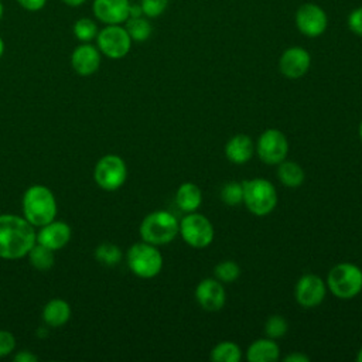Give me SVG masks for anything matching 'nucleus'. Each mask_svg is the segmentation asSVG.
Segmentation results:
<instances>
[{
	"instance_id": "f257e3e1",
	"label": "nucleus",
	"mask_w": 362,
	"mask_h": 362,
	"mask_svg": "<svg viewBox=\"0 0 362 362\" xmlns=\"http://www.w3.org/2000/svg\"><path fill=\"white\" fill-rule=\"evenodd\" d=\"M37 243L34 226L21 216L0 215V257L17 260L30 252Z\"/></svg>"
},
{
	"instance_id": "f03ea898",
	"label": "nucleus",
	"mask_w": 362,
	"mask_h": 362,
	"mask_svg": "<svg viewBox=\"0 0 362 362\" xmlns=\"http://www.w3.org/2000/svg\"><path fill=\"white\" fill-rule=\"evenodd\" d=\"M24 218L33 226H44L55 219L57 199L45 185H31L23 195L21 202Z\"/></svg>"
},
{
	"instance_id": "7ed1b4c3",
	"label": "nucleus",
	"mask_w": 362,
	"mask_h": 362,
	"mask_svg": "<svg viewBox=\"0 0 362 362\" xmlns=\"http://www.w3.org/2000/svg\"><path fill=\"white\" fill-rule=\"evenodd\" d=\"M141 240L160 246L167 245L180 233V222L168 211H153L144 216L139 228Z\"/></svg>"
},
{
	"instance_id": "20e7f679",
	"label": "nucleus",
	"mask_w": 362,
	"mask_h": 362,
	"mask_svg": "<svg viewBox=\"0 0 362 362\" xmlns=\"http://www.w3.org/2000/svg\"><path fill=\"white\" fill-rule=\"evenodd\" d=\"M243 185V204L256 216L269 215L277 205L276 187L266 178L256 177L245 180Z\"/></svg>"
},
{
	"instance_id": "39448f33",
	"label": "nucleus",
	"mask_w": 362,
	"mask_h": 362,
	"mask_svg": "<svg viewBox=\"0 0 362 362\" xmlns=\"http://www.w3.org/2000/svg\"><path fill=\"white\" fill-rule=\"evenodd\" d=\"M325 283L335 297L354 298L362 291V269L349 262L338 263L328 272Z\"/></svg>"
},
{
	"instance_id": "423d86ee",
	"label": "nucleus",
	"mask_w": 362,
	"mask_h": 362,
	"mask_svg": "<svg viewBox=\"0 0 362 362\" xmlns=\"http://www.w3.org/2000/svg\"><path fill=\"white\" fill-rule=\"evenodd\" d=\"M126 262L133 274L141 279H153L163 269V255L156 245L144 240L132 245L126 253Z\"/></svg>"
},
{
	"instance_id": "0eeeda50",
	"label": "nucleus",
	"mask_w": 362,
	"mask_h": 362,
	"mask_svg": "<svg viewBox=\"0 0 362 362\" xmlns=\"http://www.w3.org/2000/svg\"><path fill=\"white\" fill-rule=\"evenodd\" d=\"M180 233L182 240L195 249H204L214 240V225L202 214L188 212L180 222Z\"/></svg>"
},
{
	"instance_id": "6e6552de",
	"label": "nucleus",
	"mask_w": 362,
	"mask_h": 362,
	"mask_svg": "<svg viewBox=\"0 0 362 362\" xmlns=\"http://www.w3.org/2000/svg\"><path fill=\"white\" fill-rule=\"evenodd\" d=\"M93 177L96 184L105 191L119 189L127 178V167L120 156L106 154L95 165Z\"/></svg>"
},
{
	"instance_id": "1a4fd4ad",
	"label": "nucleus",
	"mask_w": 362,
	"mask_h": 362,
	"mask_svg": "<svg viewBox=\"0 0 362 362\" xmlns=\"http://www.w3.org/2000/svg\"><path fill=\"white\" fill-rule=\"evenodd\" d=\"M96 47L105 57L120 59L130 51L132 38L127 30L120 24H109L99 30L96 35Z\"/></svg>"
},
{
	"instance_id": "9d476101",
	"label": "nucleus",
	"mask_w": 362,
	"mask_h": 362,
	"mask_svg": "<svg viewBox=\"0 0 362 362\" xmlns=\"http://www.w3.org/2000/svg\"><path fill=\"white\" fill-rule=\"evenodd\" d=\"M255 146L259 158L269 165H277L286 160L288 154V140L286 134L277 129L264 130Z\"/></svg>"
},
{
	"instance_id": "9b49d317",
	"label": "nucleus",
	"mask_w": 362,
	"mask_h": 362,
	"mask_svg": "<svg viewBox=\"0 0 362 362\" xmlns=\"http://www.w3.org/2000/svg\"><path fill=\"white\" fill-rule=\"evenodd\" d=\"M327 293V283L314 273L303 274L294 287V297L296 301L303 308H314L320 305Z\"/></svg>"
},
{
	"instance_id": "f8f14e48",
	"label": "nucleus",
	"mask_w": 362,
	"mask_h": 362,
	"mask_svg": "<svg viewBox=\"0 0 362 362\" xmlns=\"http://www.w3.org/2000/svg\"><path fill=\"white\" fill-rule=\"evenodd\" d=\"M195 300L205 311H219L226 301L225 287L218 279H204L195 287Z\"/></svg>"
},
{
	"instance_id": "ddd939ff",
	"label": "nucleus",
	"mask_w": 362,
	"mask_h": 362,
	"mask_svg": "<svg viewBox=\"0 0 362 362\" xmlns=\"http://www.w3.org/2000/svg\"><path fill=\"white\" fill-rule=\"evenodd\" d=\"M100 51L90 42H81L71 54V65L74 71L81 76H89L95 74L100 66Z\"/></svg>"
},
{
	"instance_id": "4468645a",
	"label": "nucleus",
	"mask_w": 362,
	"mask_h": 362,
	"mask_svg": "<svg viewBox=\"0 0 362 362\" xmlns=\"http://www.w3.org/2000/svg\"><path fill=\"white\" fill-rule=\"evenodd\" d=\"M92 11L106 25L122 24L130 16V3L129 0H93Z\"/></svg>"
},
{
	"instance_id": "2eb2a0df",
	"label": "nucleus",
	"mask_w": 362,
	"mask_h": 362,
	"mask_svg": "<svg viewBox=\"0 0 362 362\" xmlns=\"http://www.w3.org/2000/svg\"><path fill=\"white\" fill-rule=\"evenodd\" d=\"M296 23L298 30L307 37H318L327 27V16L315 4H304L296 14Z\"/></svg>"
},
{
	"instance_id": "dca6fc26",
	"label": "nucleus",
	"mask_w": 362,
	"mask_h": 362,
	"mask_svg": "<svg viewBox=\"0 0 362 362\" xmlns=\"http://www.w3.org/2000/svg\"><path fill=\"white\" fill-rule=\"evenodd\" d=\"M311 64L310 54L300 47H291L286 49L280 58L279 66L286 78L297 79L307 74Z\"/></svg>"
},
{
	"instance_id": "f3484780",
	"label": "nucleus",
	"mask_w": 362,
	"mask_h": 362,
	"mask_svg": "<svg viewBox=\"0 0 362 362\" xmlns=\"http://www.w3.org/2000/svg\"><path fill=\"white\" fill-rule=\"evenodd\" d=\"M71 239V228L68 223L62 221H51L47 225L41 226L37 233V243L51 249L59 250L62 249Z\"/></svg>"
},
{
	"instance_id": "a211bd4d",
	"label": "nucleus",
	"mask_w": 362,
	"mask_h": 362,
	"mask_svg": "<svg viewBox=\"0 0 362 362\" xmlns=\"http://www.w3.org/2000/svg\"><path fill=\"white\" fill-rule=\"evenodd\" d=\"M256 151V146L250 136L245 133H238L230 137L225 146V156L233 164L247 163Z\"/></svg>"
},
{
	"instance_id": "6ab92c4d",
	"label": "nucleus",
	"mask_w": 362,
	"mask_h": 362,
	"mask_svg": "<svg viewBox=\"0 0 362 362\" xmlns=\"http://www.w3.org/2000/svg\"><path fill=\"white\" fill-rule=\"evenodd\" d=\"M280 356V346L272 338H260L252 342L246 351L249 362H274Z\"/></svg>"
},
{
	"instance_id": "aec40b11",
	"label": "nucleus",
	"mask_w": 362,
	"mask_h": 362,
	"mask_svg": "<svg viewBox=\"0 0 362 362\" xmlns=\"http://www.w3.org/2000/svg\"><path fill=\"white\" fill-rule=\"evenodd\" d=\"M71 318V307L62 298H52L42 310V320L48 327L58 328L68 322Z\"/></svg>"
},
{
	"instance_id": "412c9836",
	"label": "nucleus",
	"mask_w": 362,
	"mask_h": 362,
	"mask_svg": "<svg viewBox=\"0 0 362 362\" xmlns=\"http://www.w3.org/2000/svg\"><path fill=\"white\" fill-rule=\"evenodd\" d=\"M175 202L184 212H195L202 202L201 188L194 182H182L175 192Z\"/></svg>"
},
{
	"instance_id": "4be33fe9",
	"label": "nucleus",
	"mask_w": 362,
	"mask_h": 362,
	"mask_svg": "<svg viewBox=\"0 0 362 362\" xmlns=\"http://www.w3.org/2000/svg\"><path fill=\"white\" fill-rule=\"evenodd\" d=\"M277 178L279 181L288 188H297L304 182L305 173L300 164L290 160H283L277 164Z\"/></svg>"
},
{
	"instance_id": "5701e85b",
	"label": "nucleus",
	"mask_w": 362,
	"mask_h": 362,
	"mask_svg": "<svg viewBox=\"0 0 362 362\" xmlns=\"http://www.w3.org/2000/svg\"><path fill=\"white\" fill-rule=\"evenodd\" d=\"M28 256V260H30V264L40 270V272H47L49 270L52 266H54V262H55V257H54V250L40 245V243H35L30 252L27 253Z\"/></svg>"
},
{
	"instance_id": "b1692460",
	"label": "nucleus",
	"mask_w": 362,
	"mask_h": 362,
	"mask_svg": "<svg viewBox=\"0 0 362 362\" xmlns=\"http://www.w3.org/2000/svg\"><path fill=\"white\" fill-rule=\"evenodd\" d=\"M240 358L242 351L239 345L232 341H222L211 351V359L214 362H239Z\"/></svg>"
},
{
	"instance_id": "393cba45",
	"label": "nucleus",
	"mask_w": 362,
	"mask_h": 362,
	"mask_svg": "<svg viewBox=\"0 0 362 362\" xmlns=\"http://www.w3.org/2000/svg\"><path fill=\"white\" fill-rule=\"evenodd\" d=\"M122 249L110 242H103L95 249V259L105 266H116L122 262Z\"/></svg>"
},
{
	"instance_id": "a878e982",
	"label": "nucleus",
	"mask_w": 362,
	"mask_h": 362,
	"mask_svg": "<svg viewBox=\"0 0 362 362\" xmlns=\"http://www.w3.org/2000/svg\"><path fill=\"white\" fill-rule=\"evenodd\" d=\"M132 38V41H146L150 34H151V24L143 18L141 16L139 17H129L126 20V27H124Z\"/></svg>"
},
{
	"instance_id": "bb28decb",
	"label": "nucleus",
	"mask_w": 362,
	"mask_h": 362,
	"mask_svg": "<svg viewBox=\"0 0 362 362\" xmlns=\"http://www.w3.org/2000/svg\"><path fill=\"white\" fill-rule=\"evenodd\" d=\"M72 33L79 42H90L92 40H96L99 30L92 18L82 17L74 23Z\"/></svg>"
},
{
	"instance_id": "cd10ccee",
	"label": "nucleus",
	"mask_w": 362,
	"mask_h": 362,
	"mask_svg": "<svg viewBox=\"0 0 362 362\" xmlns=\"http://www.w3.org/2000/svg\"><path fill=\"white\" fill-rule=\"evenodd\" d=\"M221 199L228 206H238L243 202V185L242 182L229 181L221 189Z\"/></svg>"
},
{
	"instance_id": "c85d7f7f",
	"label": "nucleus",
	"mask_w": 362,
	"mask_h": 362,
	"mask_svg": "<svg viewBox=\"0 0 362 362\" xmlns=\"http://www.w3.org/2000/svg\"><path fill=\"white\" fill-rule=\"evenodd\" d=\"M214 274L221 283H232L240 276V267L233 260H223L215 266Z\"/></svg>"
},
{
	"instance_id": "c756f323",
	"label": "nucleus",
	"mask_w": 362,
	"mask_h": 362,
	"mask_svg": "<svg viewBox=\"0 0 362 362\" xmlns=\"http://www.w3.org/2000/svg\"><path fill=\"white\" fill-rule=\"evenodd\" d=\"M287 331H288V322L283 315H279V314L270 315L264 322V334L267 335V338H272V339L281 338L286 335Z\"/></svg>"
},
{
	"instance_id": "7c9ffc66",
	"label": "nucleus",
	"mask_w": 362,
	"mask_h": 362,
	"mask_svg": "<svg viewBox=\"0 0 362 362\" xmlns=\"http://www.w3.org/2000/svg\"><path fill=\"white\" fill-rule=\"evenodd\" d=\"M168 0H141V11L147 17H158L167 7Z\"/></svg>"
},
{
	"instance_id": "2f4dec72",
	"label": "nucleus",
	"mask_w": 362,
	"mask_h": 362,
	"mask_svg": "<svg viewBox=\"0 0 362 362\" xmlns=\"http://www.w3.org/2000/svg\"><path fill=\"white\" fill-rule=\"evenodd\" d=\"M16 348V338L11 332L0 329V358L10 355Z\"/></svg>"
},
{
	"instance_id": "473e14b6",
	"label": "nucleus",
	"mask_w": 362,
	"mask_h": 362,
	"mask_svg": "<svg viewBox=\"0 0 362 362\" xmlns=\"http://www.w3.org/2000/svg\"><path fill=\"white\" fill-rule=\"evenodd\" d=\"M348 25H349V28H351L355 34L362 35V7L354 10V11L349 14Z\"/></svg>"
},
{
	"instance_id": "72a5a7b5",
	"label": "nucleus",
	"mask_w": 362,
	"mask_h": 362,
	"mask_svg": "<svg viewBox=\"0 0 362 362\" xmlns=\"http://www.w3.org/2000/svg\"><path fill=\"white\" fill-rule=\"evenodd\" d=\"M17 3L27 11H40L45 7L47 0H17Z\"/></svg>"
},
{
	"instance_id": "f704fd0d",
	"label": "nucleus",
	"mask_w": 362,
	"mask_h": 362,
	"mask_svg": "<svg viewBox=\"0 0 362 362\" xmlns=\"http://www.w3.org/2000/svg\"><path fill=\"white\" fill-rule=\"evenodd\" d=\"M16 362H37L38 361V356L31 354L30 351H20L18 354L14 355L13 358Z\"/></svg>"
},
{
	"instance_id": "c9c22d12",
	"label": "nucleus",
	"mask_w": 362,
	"mask_h": 362,
	"mask_svg": "<svg viewBox=\"0 0 362 362\" xmlns=\"http://www.w3.org/2000/svg\"><path fill=\"white\" fill-rule=\"evenodd\" d=\"M310 358L300 352H293L284 358V362H308Z\"/></svg>"
},
{
	"instance_id": "e433bc0d",
	"label": "nucleus",
	"mask_w": 362,
	"mask_h": 362,
	"mask_svg": "<svg viewBox=\"0 0 362 362\" xmlns=\"http://www.w3.org/2000/svg\"><path fill=\"white\" fill-rule=\"evenodd\" d=\"M66 6H69V7H79V6H82L83 3H86L88 0H62Z\"/></svg>"
},
{
	"instance_id": "4c0bfd02",
	"label": "nucleus",
	"mask_w": 362,
	"mask_h": 362,
	"mask_svg": "<svg viewBox=\"0 0 362 362\" xmlns=\"http://www.w3.org/2000/svg\"><path fill=\"white\" fill-rule=\"evenodd\" d=\"M3 52H4V41H3V38L0 37V58L3 57Z\"/></svg>"
},
{
	"instance_id": "58836bf2",
	"label": "nucleus",
	"mask_w": 362,
	"mask_h": 362,
	"mask_svg": "<svg viewBox=\"0 0 362 362\" xmlns=\"http://www.w3.org/2000/svg\"><path fill=\"white\" fill-rule=\"evenodd\" d=\"M3 14H4V6H3V3L0 0V20L3 18Z\"/></svg>"
},
{
	"instance_id": "ea45409f",
	"label": "nucleus",
	"mask_w": 362,
	"mask_h": 362,
	"mask_svg": "<svg viewBox=\"0 0 362 362\" xmlns=\"http://www.w3.org/2000/svg\"><path fill=\"white\" fill-rule=\"evenodd\" d=\"M356 361H358V362H362V348L359 349V352H358V355H356Z\"/></svg>"
},
{
	"instance_id": "a19ab883",
	"label": "nucleus",
	"mask_w": 362,
	"mask_h": 362,
	"mask_svg": "<svg viewBox=\"0 0 362 362\" xmlns=\"http://www.w3.org/2000/svg\"><path fill=\"white\" fill-rule=\"evenodd\" d=\"M358 133H359V137H361V140H362V122L359 123V129H358Z\"/></svg>"
}]
</instances>
